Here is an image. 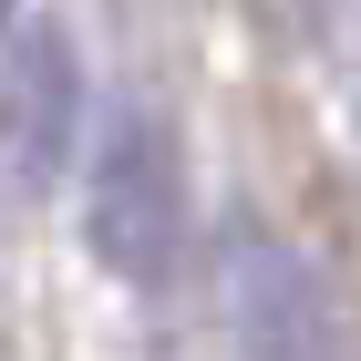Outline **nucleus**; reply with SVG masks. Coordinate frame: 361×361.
I'll use <instances>...</instances> for the list:
<instances>
[{"mask_svg": "<svg viewBox=\"0 0 361 361\" xmlns=\"http://www.w3.org/2000/svg\"><path fill=\"white\" fill-rule=\"evenodd\" d=\"M227 331H238L248 361H361L341 289L269 227L227 238Z\"/></svg>", "mask_w": 361, "mask_h": 361, "instance_id": "nucleus-2", "label": "nucleus"}, {"mask_svg": "<svg viewBox=\"0 0 361 361\" xmlns=\"http://www.w3.org/2000/svg\"><path fill=\"white\" fill-rule=\"evenodd\" d=\"M11 21H21V0H0V42H11Z\"/></svg>", "mask_w": 361, "mask_h": 361, "instance_id": "nucleus-4", "label": "nucleus"}, {"mask_svg": "<svg viewBox=\"0 0 361 361\" xmlns=\"http://www.w3.org/2000/svg\"><path fill=\"white\" fill-rule=\"evenodd\" d=\"M0 155L11 186L42 196L73 155H83V52L62 21H11V62H0Z\"/></svg>", "mask_w": 361, "mask_h": 361, "instance_id": "nucleus-3", "label": "nucleus"}, {"mask_svg": "<svg viewBox=\"0 0 361 361\" xmlns=\"http://www.w3.org/2000/svg\"><path fill=\"white\" fill-rule=\"evenodd\" d=\"M83 238L124 289H176L196 248V196H186V155H176L166 114H104V135H93V166H83Z\"/></svg>", "mask_w": 361, "mask_h": 361, "instance_id": "nucleus-1", "label": "nucleus"}]
</instances>
